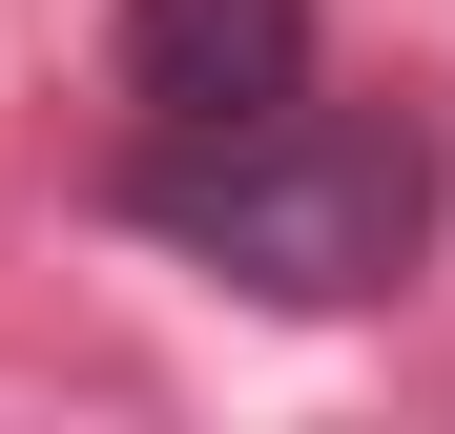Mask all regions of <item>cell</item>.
<instances>
[{
	"instance_id": "obj_1",
	"label": "cell",
	"mask_w": 455,
	"mask_h": 434,
	"mask_svg": "<svg viewBox=\"0 0 455 434\" xmlns=\"http://www.w3.org/2000/svg\"><path fill=\"white\" fill-rule=\"evenodd\" d=\"M435 186H455L435 104H269V124H207V145H124V228L187 249L207 289H269V311L414 289Z\"/></svg>"
},
{
	"instance_id": "obj_2",
	"label": "cell",
	"mask_w": 455,
	"mask_h": 434,
	"mask_svg": "<svg viewBox=\"0 0 455 434\" xmlns=\"http://www.w3.org/2000/svg\"><path fill=\"white\" fill-rule=\"evenodd\" d=\"M311 0H124L104 21V83L145 145H207V124H269V104H311Z\"/></svg>"
}]
</instances>
